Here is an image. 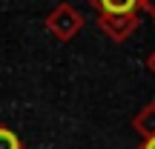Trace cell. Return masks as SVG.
Segmentation results:
<instances>
[{
	"label": "cell",
	"instance_id": "cell-1",
	"mask_svg": "<svg viewBox=\"0 0 155 149\" xmlns=\"http://www.w3.org/2000/svg\"><path fill=\"white\" fill-rule=\"evenodd\" d=\"M135 3H138V0H101V6H104L109 15H127V11L135 9Z\"/></svg>",
	"mask_w": 155,
	"mask_h": 149
},
{
	"label": "cell",
	"instance_id": "cell-2",
	"mask_svg": "<svg viewBox=\"0 0 155 149\" xmlns=\"http://www.w3.org/2000/svg\"><path fill=\"white\" fill-rule=\"evenodd\" d=\"M0 149H20V144H17V138H15V132L0 129Z\"/></svg>",
	"mask_w": 155,
	"mask_h": 149
},
{
	"label": "cell",
	"instance_id": "cell-3",
	"mask_svg": "<svg viewBox=\"0 0 155 149\" xmlns=\"http://www.w3.org/2000/svg\"><path fill=\"white\" fill-rule=\"evenodd\" d=\"M144 149H155V138H152V141H150V144H147Z\"/></svg>",
	"mask_w": 155,
	"mask_h": 149
}]
</instances>
